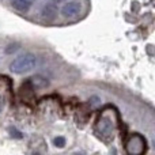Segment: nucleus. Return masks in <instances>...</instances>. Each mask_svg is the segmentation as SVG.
Listing matches in <instances>:
<instances>
[{"instance_id": "nucleus-1", "label": "nucleus", "mask_w": 155, "mask_h": 155, "mask_svg": "<svg viewBox=\"0 0 155 155\" xmlns=\"http://www.w3.org/2000/svg\"><path fill=\"white\" fill-rule=\"evenodd\" d=\"M37 64V57L33 53H25L18 56L12 63L10 64V70L12 71L14 74H26L29 71H31L33 68Z\"/></svg>"}, {"instance_id": "nucleus-2", "label": "nucleus", "mask_w": 155, "mask_h": 155, "mask_svg": "<svg viewBox=\"0 0 155 155\" xmlns=\"http://www.w3.org/2000/svg\"><path fill=\"white\" fill-rule=\"evenodd\" d=\"M113 129H114V124H113L112 118L104 116L98 120L97 123V131H98L99 136H102V139L107 140V139H113Z\"/></svg>"}, {"instance_id": "nucleus-3", "label": "nucleus", "mask_w": 155, "mask_h": 155, "mask_svg": "<svg viewBox=\"0 0 155 155\" xmlns=\"http://www.w3.org/2000/svg\"><path fill=\"white\" fill-rule=\"evenodd\" d=\"M125 148L129 154H142L146 148V140L143 136L135 134L128 139L125 144Z\"/></svg>"}, {"instance_id": "nucleus-4", "label": "nucleus", "mask_w": 155, "mask_h": 155, "mask_svg": "<svg viewBox=\"0 0 155 155\" xmlns=\"http://www.w3.org/2000/svg\"><path fill=\"white\" fill-rule=\"evenodd\" d=\"M80 8H82V4H80L79 0H71V2H67L61 7V15L65 16V18L75 16L80 12Z\"/></svg>"}, {"instance_id": "nucleus-5", "label": "nucleus", "mask_w": 155, "mask_h": 155, "mask_svg": "<svg viewBox=\"0 0 155 155\" xmlns=\"http://www.w3.org/2000/svg\"><path fill=\"white\" fill-rule=\"evenodd\" d=\"M11 5L19 12H27L31 7V0H12Z\"/></svg>"}, {"instance_id": "nucleus-6", "label": "nucleus", "mask_w": 155, "mask_h": 155, "mask_svg": "<svg viewBox=\"0 0 155 155\" xmlns=\"http://www.w3.org/2000/svg\"><path fill=\"white\" fill-rule=\"evenodd\" d=\"M41 15H42V18L45 19V21H52V19L54 18V15H56V7H54L53 4L45 5V7L42 8V11H41Z\"/></svg>"}, {"instance_id": "nucleus-7", "label": "nucleus", "mask_w": 155, "mask_h": 155, "mask_svg": "<svg viewBox=\"0 0 155 155\" xmlns=\"http://www.w3.org/2000/svg\"><path fill=\"white\" fill-rule=\"evenodd\" d=\"M53 143H54V146L56 147H64V144H65V139L64 137H61V136H59V137H54V140H53Z\"/></svg>"}, {"instance_id": "nucleus-8", "label": "nucleus", "mask_w": 155, "mask_h": 155, "mask_svg": "<svg viewBox=\"0 0 155 155\" xmlns=\"http://www.w3.org/2000/svg\"><path fill=\"white\" fill-rule=\"evenodd\" d=\"M2 109H3V101L0 99V110H2Z\"/></svg>"}, {"instance_id": "nucleus-9", "label": "nucleus", "mask_w": 155, "mask_h": 155, "mask_svg": "<svg viewBox=\"0 0 155 155\" xmlns=\"http://www.w3.org/2000/svg\"><path fill=\"white\" fill-rule=\"evenodd\" d=\"M31 2H33V0H31Z\"/></svg>"}]
</instances>
